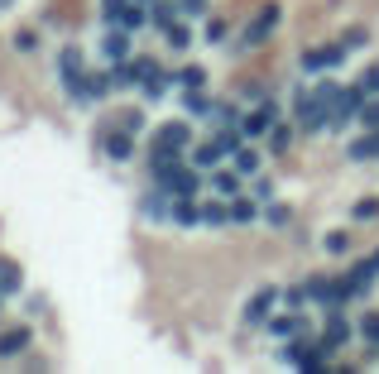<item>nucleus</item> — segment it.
I'll return each mask as SVG.
<instances>
[{
  "instance_id": "f257e3e1",
  "label": "nucleus",
  "mask_w": 379,
  "mask_h": 374,
  "mask_svg": "<svg viewBox=\"0 0 379 374\" xmlns=\"http://www.w3.org/2000/svg\"><path fill=\"white\" fill-rule=\"evenodd\" d=\"M360 106H365V86H346V91L331 101V120H326V125H336V130H341L351 115H360Z\"/></svg>"
},
{
  "instance_id": "f03ea898",
  "label": "nucleus",
  "mask_w": 379,
  "mask_h": 374,
  "mask_svg": "<svg viewBox=\"0 0 379 374\" xmlns=\"http://www.w3.org/2000/svg\"><path fill=\"white\" fill-rule=\"evenodd\" d=\"M274 25H278V5H264V10L250 20V29L240 34V49H259V44L269 39V29H274Z\"/></svg>"
},
{
  "instance_id": "7ed1b4c3",
  "label": "nucleus",
  "mask_w": 379,
  "mask_h": 374,
  "mask_svg": "<svg viewBox=\"0 0 379 374\" xmlns=\"http://www.w3.org/2000/svg\"><path fill=\"white\" fill-rule=\"evenodd\" d=\"M159 183L168 187L173 197H197V187H202V183H197V173H192V168H183V163H178V168H168Z\"/></svg>"
},
{
  "instance_id": "20e7f679",
  "label": "nucleus",
  "mask_w": 379,
  "mask_h": 374,
  "mask_svg": "<svg viewBox=\"0 0 379 374\" xmlns=\"http://www.w3.org/2000/svg\"><path fill=\"white\" fill-rule=\"evenodd\" d=\"M326 120H331V106H326V101H317V96H302L298 101V125L302 130H322Z\"/></svg>"
},
{
  "instance_id": "39448f33",
  "label": "nucleus",
  "mask_w": 379,
  "mask_h": 374,
  "mask_svg": "<svg viewBox=\"0 0 379 374\" xmlns=\"http://www.w3.org/2000/svg\"><path fill=\"white\" fill-rule=\"evenodd\" d=\"M322 341H293L288 346V365H302V370H322Z\"/></svg>"
},
{
  "instance_id": "423d86ee",
  "label": "nucleus",
  "mask_w": 379,
  "mask_h": 374,
  "mask_svg": "<svg viewBox=\"0 0 379 374\" xmlns=\"http://www.w3.org/2000/svg\"><path fill=\"white\" fill-rule=\"evenodd\" d=\"M351 341V326H346V317H341V307H326V331H322V346L336 350Z\"/></svg>"
},
{
  "instance_id": "0eeeda50",
  "label": "nucleus",
  "mask_w": 379,
  "mask_h": 374,
  "mask_svg": "<svg viewBox=\"0 0 379 374\" xmlns=\"http://www.w3.org/2000/svg\"><path fill=\"white\" fill-rule=\"evenodd\" d=\"M274 302H278V288H259V293L245 302V321H269V312H274Z\"/></svg>"
},
{
  "instance_id": "6e6552de",
  "label": "nucleus",
  "mask_w": 379,
  "mask_h": 374,
  "mask_svg": "<svg viewBox=\"0 0 379 374\" xmlns=\"http://www.w3.org/2000/svg\"><path fill=\"white\" fill-rule=\"evenodd\" d=\"M346 58V44H331V49H312V53H302V67L307 72H322V67H336Z\"/></svg>"
},
{
  "instance_id": "1a4fd4ad",
  "label": "nucleus",
  "mask_w": 379,
  "mask_h": 374,
  "mask_svg": "<svg viewBox=\"0 0 379 374\" xmlns=\"http://www.w3.org/2000/svg\"><path fill=\"white\" fill-rule=\"evenodd\" d=\"M274 125H278V106H274V101H264L255 115H245V120H240L245 134H264V130H274Z\"/></svg>"
},
{
  "instance_id": "9d476101",
  "label": "nucleus",
  "mask_w": 379,
  "mask_h": 374,
  "mask_svg": "<svg viewBox=\"0 0 379 374\" xmlns=\"http://www.w3.org/2000/svg\"><path fill=\"white\" fill-rule=\"evenodd\" d=\"M101 53L110 58V63H125L130 58V29L120 25V29H110L106 34V44H101Z\"/></svg>"
},
{
  "instance_id": "9b49d317",
  "label": "nucleus",
  "mask_w": 379,
  "mask_h": 374,
  "mask_svg": "<svg viewBox=\"0 0 379 374\" xmlns=\"http://www.w3.org/2000/svg\"><path fill=\"white\" fill-rule=\"evenodd\" d=\"M355 163H370V159H379V130L375 134H360V139H351V149H346Z\"/></svg>"
},
{
  "instance_id": "f8f14e48",
  "label": "nucleus",
  "mask_w": 379,
  "mask_h": 374,
  "mask_svg": "<svg viewBox=\"0 0 379 374\" xmlns=\"http://www.w3.org/2000/svg\"><path fill=\"white\" fill-rule=\"evenodd\" d=\"M168 197H173V192H168V187L159 183V192H149V202H144L139 212L149 216V221H163V216H173V207H168Z\"/></svg>"
},
{
  "instance_id": "ddd939ff",
  "label": "nucleus",
  "mask_w": 379,
  "mask_h": 374,
  "mask_svg": "<svg viewBox=\"0 0 379 374\" xmlns=\"http://www.w3.org/2000/svg\"><path fill=\"white\" fill-rule=\"evenodd\" d=\"M139 86H144V96H149V101H159L163 91H168V72H163L159 63H154V67L144 72V82H139Z\"/></svg>"
},
{
  "instance_id": "4468645a",
  "label": "nucleus",
  "mask_w": 379,
  "mask_h": 374,
  "mask_svg": "<svg viewBox=\"0 0 379 374\" xmlns=\"http://www.w3.org/2000/svg\"><path fill=\"white\" fill-rule=\"evenodd\" d=\"M375 273H379V250H375V254H370V259H360V264L351 269V283H355V288H360V293H365Z\"/></svg>"
},
{
  "instance_id": "2eb2a0df",
  "label": "nucleus",
  "mask_w": 379,
  "mask_h": 374,
  "mask_svg": "<svg viewBox=\"0 0 379 374\" xmlns=\"http://www.w3.org/2000/svg\"><path fill=\"white\" fill-rule=\"evenodd\" d=\"M188 139H192V130H188V125H163V130L154 134V144H168V149H183Z\"/></svg>"
},
{
  "instance_id": "dca6fc26",
  "label": "nucleus",
  "mask_w": 379,
  "mask_h": 374,
  "mask_svg": "<svg viewBox=\"0 0 379 374\" xmlns=\"http://www.w3.org/2000/svg\"><path fill=\"white\" fill-rule=\"evenodd\" d=\"M173 221L178 226H197L202 221V207H192V197H173Z\"/></svg>"
},
{
  "instance_id": "f3484780",
  "label": "nucleus",
  "mask_w": 379,
  "mask_h": 374,
  "mask_svg": "<svg viewBox=\"0 0 379 374\" xmlns=\"http://www.w3.org/2000/svg\"><path fill=\"white\" fill-rule=\"evenodd\" d=\"M29 346V331L25 326H15V331H0V355H20Z\"/></svg>"
},
{
  "instance_id": "a211bd4d",
  "label": "nucleus",
  "mask_w": 379,
  "mask_h": 374,
  "mask_svg": "<svg viewBox=\"0 0 379 374\" xmlns=\"http://www.w3.org/2000/svg\"><path fill=\"white\" fill-rule=\"evenodd\" d=\"M106 159H115V163H125V159H130V130L106 134Z\"/></svg>"
},
{
  "instance_id": "6ab92c4d",
  "label": "nucleus",
  "mask_w": 379,
  "mask_h": 374,
  "mask_svg": "<svg viewBox=\"0 0 379 374\" xmlns=\"http://www.w3.org/2000/svg\"><path fill=\"white\" fill-rule=\"evenodd\" d=\"M173 10H183V5H173V0H154V10H149L154 29H168V25H173Z\"/></svg>"
},
{
  "instance_id": "aec40b11",
  "label": "nucleus",
  "mask_w": 379,
  "mask_h": 374,
  "mask_svg": "<svg viewBox=\"0 0 379 374\" xmlns=\"http://www.w3.org/2000/svg\"><path fill=\"white\" fill-rule=\"evenodd\" d=\"M0 293H5V297L20 293V269L10 264V259H0Z\"/></svg>"
},
{
  "instance_id": "412c9836",
  "label": "nucleus",
  "mask_w": 379,
  "mask_h": 374,
  "mask_svg": "<svg viewBox=\"0 0 379 374\" xmlns=\"http://www.w3.org/2000/svg\"><path fill=\"white\" fill-rule=\"evenodd\" d=\"M221 154H226L221 144H202V149L192 154V163H197V168H217V163H221Z\"/></svg>"
},
{
  "instance_id": "4be33fe9",
  "label": "nucleus",
  "mask_w": 379,
  "mask_h": 374,
  "mask_svg": "<svg viewBox=\"0 0 379 374\" xmlns=\"http://www.w3.org/2000/svg\"><path fill=\"white\" fill-rule=\"evenodd\" d=\"M212 183H217V192H221V197H240V178H236V173H226V168H221Z\"/></svg>"
},
{
  "instance_id": "5701e85b",
  "label": "nucleus",
  "mask_w": 379,
  "mask_h": 374,
  "mask_svg": "<svg viewBox=\"0 0 379 374\" xmlns=\"http://www.w3.org/2000/svg\"><path fill=\"white\" fill-rule=\"evenodd\" d=\"M183 106H188V115H212V101H207L197 86H188V101H183Z\"/></svg>"
},
{
  "instance_id": "b1692460",
  "label": "nucleus",
  "mask_w": 379,
  "mask_h": 374,
  "mask_svg": "<svg viewBox=\"0 0 379 374\" xmlns=\"http://www.w3.org/2000/svg\"><path fill=\"white\" fill-rule=\"evenodd\" d=\"M269 331H274V336H298V331H302V317H274Z\"/></svg>"
},
{
  "instance_id": "393cba45",
  "label": "nucleus",
  "mask_w": 379,
  "mask_h": 374,
  "mask_svg": "<svg viewBox=\"0 0 379 374\" xmlns=\"http://www.w3.org/2000/svg\"><path fill=\"white\" fill-rule=\"evenodd\" d=\"M236 168H240V173H255V168H259V154H255V149H236Z\"/></svg>"
},
{
  "instance_id": "a878e982",
  "label": "nucleus",
  "mask_w": 379,
  "mask_h": 374,
  "mask_svg": "<svg viewBox=\"0 0 379 374\" xmlns=\"http://www.w3.org/2000/svg\"><path fill=\"white\" fill-rule=\"evenodd\" d=\"M82 72V53L77 49H63V77H77Z\"/></svg>"
},
{
  "instance_id": "bb28decb",
  "label": "nucleus",
  "mask_w": 379,
  "mask_h": 374,
  "mask_svg": "<svg viewBox=\"0 0 379 374\" xmlns=\"http://www.w3.org/2000/svg\"><path fill=\"white\" fill-rule=\"evenodd\" d=\"M240 134H245V130H231V125H226V130L217 134V144L226 149V154H236V149H240Z\"/></svg>"
},
{
  "instance_id": "cd10ccee",
  "label": "nucleus",
  "mask_w": 379,
  "mask_h": 374,
  "mask_svg": "<svg viewBox=\"0 0 379 374\" xmlns=\"http://www.w3.org/2000/svg\"><path fill=\"white\" fill-rule=\"evenodd\" d=\"M125 5H130V0H101V15H106L110 25H120V15H125Z\"/></svg>"
},
{
  "instance_id": "c85d7f7f",
  "label": "nucleus",
  "mask_w": 379,
  "mask_h": 374,
  "mask_svg": "<svg viewBox=\"0 0 379 374\" xmlns=\"http://www.w3.org/2000/svg\"><path fill=\"white\" fill-rule=\"evenodd\" d=\"M144 20H149V15H144L139 5H125V15H120V25H125V29H139Z\"/></svg>"
},
{
  "instance_id": "c756f323",
  "label": "nucleus",
  "mask_w": 379,
  "mask_h": 374,
  "mask_svg": "<svg viewBox=\"0 0 379 374\" xmlns=\"http://www.w3.org/2000/svg\"><path fill=\"white\" fill-rule=\"evenodd\" d=\"M360 125L379 130V101H365V106H360Z\"/></svg>"
},
{
  "instance_id": "7c9ffc66",
  "label": "nucleus",
  "mask_w": 379,
  "mask_h": 374,
  "mask_svg": "<svg viewBox=\"0 0 379 374\" xmlns=\"http://www.w3.org/2000/svg\"><path fill=\"white\" fill-rule=\"evenodd\" d=\"M178 82H183V86H202V82H207V72H202V67H183V72H178Z\"/></svg>"
},
{
  "instance_id": "2f4dec72",
  "label": "nucleus",
  "mask_w": 379,
  "mask_h": 374,
  "mask_svg": "<svg viewBox=\"0 0 379 374\" xmlns=\"http://www.w3.org/2000/svg\"><path fill=\"white\" fill-rule=\"evenodd\" d=\"M226 207H202V221H207V226H226Z\"/></svg>"
},
{
  "instance_id": "473e14b6",
  "label": "nucleus",
  "mask_w": 379,
  "mask_h": 374,
  "mask_svg": "<svg viewBox=\"0 0 379 374\" xmlns=\"http://www.w3.org/2000/svg\"><path fill=\"white\" fill-rule=\"evenodd\" d=\"M163 34H168V44H173V49H188V29H183V25H168Z\"/></svg>"
},
{
  "instance_id": "72a5a7b5",
  "label": "nucleus",
  "mask_w": 379,
  "mask_h": 374,
  "mask_svg": "<svg viewBox=\"0 0 379 374\" xmlns=\"http://www.w3.org/2000/svg\"><path fill=\"white\" fill-rule=\"evenodd\" d=\"M139 125H144V115H139V110H125V115H120V130H130V134H135Z\"/></svg>"
},
{
  "instance_id": "f704fd0d",
  "label": "nucleus",
  "mask_w": 379,
  "mask_h": 374,
  "mask_svg": "<svg viewBox=\"0 0 379 374\" xmlns=\"http://www.w3.org/2000/svg\"><path fill=\"white\" fill-rule=\"evenodd\" d=\"M360 86H365V91H379V63H375V67H365V77H360Z\"/></svg>"
},
{
  "instance_id": "c9c22d12",
  "label": "nucleus",
  "mask_w": 379,
  "mask_h": 374,
  "mask_svg": "<svg viewBox=\"0 0 379 374\" xmlns=\"http://www.w3.org/2000/svg\"><path fill=\"white\" fill-rule=\"evenodd\" d=\"M34 44H39V39H34V34H29V29H20V34H15V49H20V53H29V49H34Z\"/></svg>"
},
{
  "instance_id": "e433bc0d",
  "label": "nucleus",
  "mask_w": 379,
  "mask_h": 374,
  "mask_svg": "<svg viewBox=\"0 0 379 374\" xmlns=\"http://www.w3.org/2000/svg\"><path fill=\"white\" fill-rule=\"evenodd\" d=\"M283 302H288V307H302V302H307V288H288Z\"/></svg>"
},
{
  "instance_id": "4c0bfd02",
  "label": "nucleus",
  "mask_w": 379,
  "mask_h": 374,
  "mask_svg": "<svg viewBox=\"0 0 379 374\" xmlns=\"http://www.w3.org/2000/svg\"><path fill=\"white\" fill-rule=\"evenodd\" d=\"M341 44H346V49H360V44H365V29L355 25V29H351V34H346V39H341Z\"/></svg>"
},
{
  "instance_id": "58836bf2",
  "label": "nucleus",
  "mask_w": 379,
  "mask_h": 374,
  "mask_svg": "<svg viewBox=\"0 0 379 374\" xmlns=\"http://www.w3.org/2000/svg\"><path fill=\"white\" fill-rule=\"evenodd\" d=\"M269 144H274V149H288V130H283V125H274V134H269Z\"/></svg>"
},
{
  "instance_id": "ea45409f",
  "label": "nucleus",
  "mask_w": 379,
  "mask_h": 374,
  "mask_svg": "<svg viewBox=\"0 0 379 374\" xmlns=\"http://www.w3.org/2000/svg\"><path fill=\"white\" fill-rule=\"evenodd\" d=\"M346 245H351L346 236H326V250H331V254H346Z\"/></svg>"
},
{
  "instance_id": "a19ab883",
  "label": "nucleus",
  "mask_w": 379,
  "mask_h": 374,
  "mask_svg": "<svg viewBox=\"0 0 379 374\" xmlns=\"http://www.w3.org/2000/svg\"><path fill=\"white\" fill-rule=\"evenodd\" d=\"M231 216H236V221H250V216H255V207H250V202H236V207H231Z\"/></svg>"
},
{
  "instance_id": "79ce46f5",
  "label": "nucleus",
  "mask_w": 379,
  "mask_h": 374,
  "mask_svg": "<svg viewBox=\"0 0 379 374\" xmlns=\"http://www.w3.org/2000/svg\"><path fill=\"white\" fill-rule=\"evenodd\" d=\"M375 212H379V202H360V207H355V216H360V221H370Z\"/></svg>"
},
{
  "instance_id": "37998d69",
  "label": "nucleus",
  "mask_w": 379,
  "mask_h": 374,
  "mask_svg": "<svg viewBox=\"0 0 379 374\" xmlns=\"http://www.w3.org/2000/svg\"><path fill=\"white\" fill-rule=\"evenodd\" d=\"M365 336H370V341L379 346V317H365Z\"/></svg>"
},
{
  "instance_id": "c03bdc74",
  "label": "nucleus",
  "mask_w": 379,
  "mask_h": 374,
  "mask_svg": "<svg viewBox=\"0 0 379 374\" xmlns=\"http://www.w3.org/2000/svg\"><path fill=\"white\" fill-rule=\"evenodd\" d=\"M183 10H188V15H202V10H207V0H183Z\"/></svg>"
}]
</instances>
